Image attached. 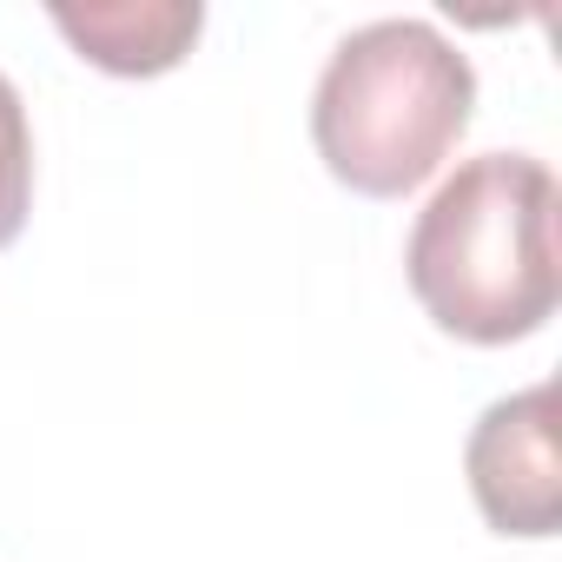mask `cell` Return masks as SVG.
Wrapping results in <instances>:
<instances>
[{"instance_id": "1", "label": "cell", "mask_w": 562, "mask_h": 562, "mask_svg": "<svg viewBox=\"0 0 562 562\" xmlns=\"http://www.w3.org/2000/svg\"><path fill=\"white\" fill-rule=\"evenodd\" d=\"M417 305L470 338L509 345L549 325L562 299L555 265V172L529 153H483L437 186L411 232Z\"/></svg>"}, {"instance_id": "2", "label": "cell", "mask_w": 562, "mask_h": 562, "mask_svg": "<svg viewBox=\"0 0 562 562\" xmlns=\"http://www.w3.org/2000/svg\"><path fill=\"white\" fill-rule=\"evenodd\" d=\"M470 106L476 74L430 21H371L331 54L312 93V139L351 192L404 199L463 139Z\"/></svg>"}, {"instance_id": "3", "label": "cell", "mask_w": 562, "mask_h": 562, "mask_svg": "<svg viewBox=\"0 0 562 562\" xmlns=\"http://www.w3.org/2000/svg\"><path fill=\"white\" fill-rule=\"evenodd\" d=\"M470 490L490 529L555 536L562 522V463H555V391L536 384L503 397L470 430Z\"/></svg>"}, {"instance_id": "4", "label": "cell", "mask_w": 562, "mask_h": 562, "mask_svg": "<svg viewBox=\"0 0 562 562\" xmlns=\"http://www.w3.org/2000/svg\"><path fill=\"white\" fill-rule=\"evenodd\" d=\"M199 0H159V8H54V27L106 74H166L199 41Z\"/></svg>"}, {"instance_id": "5", "label": "cell", "mask_w": 562, "mask_h": 562, "mask_svg": "<svg viewBox=\"0 0 562 562\" xmlns=\"http://www.w3.org/2000/svg\"><path fill=\"white\" fill-rule=\"evenodd\" d=\"M27 199H34V133H27V106L14 80L0 74V245L21 238Z\"/></svg>"}]
</instances>
